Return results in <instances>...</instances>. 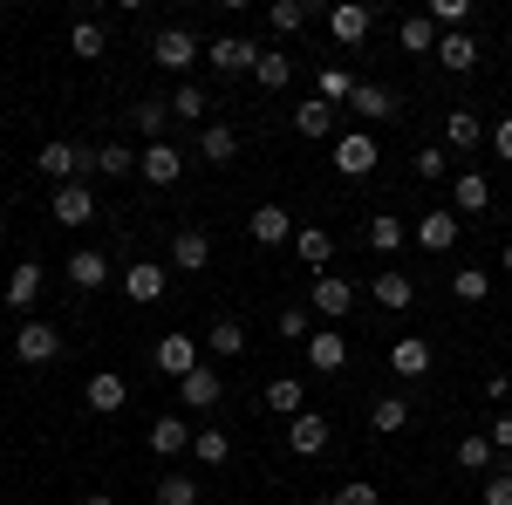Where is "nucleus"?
Listing matches in <instances>:
<instances>
[{"instance_id":"nucleus-38","label":"nucleus","mask_w":512,"mask_h":505,"mask_svg":"<svg viewBox=\"0 0 512 505\" xmlns=\"http://www.w3.org/2000/svg\"><path fill=\"white\" fill-rule=\"evenodd\" d=\"M315 96H321V103H335V110H342V103L355 96L349 69H342V62H328V69H321V82H315Z\"/></svg>"},{"instance_id":"nucleus-23","label":"nucleus","mask_w":512,"mask_h":505,"mask_svg":"<svg viewBox=\"0 0 512 505\" xmlns=\"http://www.w3.org/2000/svg\"><path fill=\"white\" fill-rule=\"evenodd\" d=\"M294 253H301V267H328L335 260V233L328 226H294Z\"/></svg>"},{"instance_id":"nucleus-10","label":"nucleus","mask_w":512,"mask_h":505,"mask_svg":"<svg viewBox=\"0 0 512 505\" xmlns=\"http://www.w3.org/2000/svg\"><path fill=\"white\" fill-rule=\"evenodd\" d=\"M308 369H315V376L349 369V335H342V328H315V335H308Z\"/></svg>"},{"instance_id":"nucleus-17","label":"nucleus","mask_w":512,"mask_h":505,"mask_svg":"<svg viewBox=\"0 0 512 505\" xmlns=\"http://www.w3.org/2000/svg\"><path fill=\"white\" fill-rule=\"evenodd\" d=\"M130 130H137L144 144H171V103H158V96H144V103L130 110Z\"/></svg>"},{"instance_id":"nucleus-33","label":"nucleus","mask_w":512,"mask_h":505,"mask_svg":"<svg viewBox=\"0 0 512 505\" xmlns=\"http://www.w3.org/2000/svg\"><path fill=\"white\" fill-rule=\"evenodd\" d=\"M192 458L198 465H226V458H233V430H219V424L192 430Z\"/></svg>"},{"instance_id":"nucleus-8","label":"nucleus","mask_w":512,"mask_h":505,"mask_svg":"<svg viewBox=\"0 0 512 505\" xmlns=\"http://www.w3.org/2000/svg\"><path fill=\"white\" fill-rule=\"evenodd\" d=\"M205 62H212L219 76H239V69H260V48L246 35H219V41H205Z\"/></svg>"},{"instance_id":"nucleus-40","label":"nucleus","mask_w":512,"mask_h":505,"mask_svg":"<svg viewBox=\"0 0 512 505\" xmlns=\"http://www.w3.org/2000/svg\"><path fill=\"white\" fill-rule=\"evenodd\" d=\"M267 21H274V35H301L308 28V0H274Z\"/></svg>"},{"instance_id":"nucleus-32","label":"nucleus","mask_w":512,"mask_h":505,"mask_svg":"<svg viewBox=\"0 0 512 505\" xmlns=\"http://www.w3.org/2000/svg\"><path fill=\"white\" fill-rule=\"evenodd\" d=\"M267 410H274V417H301V410H308V383L274 376V383H267Z\"/></svg>"},{"instance_id":"nucleus-15","label":"nucleus","mask_w":512,"mask_h":505,"mask_svg":"<svg viewBox=\"0 0 512 505\" xmlns=\"http://www.w3.org/2000/svg\"><path fill=\"white\" fill-rule=\"evenodd\" d=\"M246 233L260 239V246H287V239H294V212H287V205H253Z\"/></svg>"},{"instance_id":"nucleus-42","label":"nucleus","mask_w":512,"mask_h":505,"mask_svg":"<svg viewBox=\"0 0 512 505\" xmlns=\"http://www.w3.org/2000/svg\"><path fill=\"white\" fill-rule=\"evenodd\" d=\"M451 294H458V301H472V308H478V301L492 294V273H478V267H458V273H451Z\"/></svg>"},{"instance_id":"nucleus-11","label":"nucleus","mask_w":512,"mask_h":505,"mask_svg":"<svg viewBox=\"0 0 512 505\" xmlns=\"http://www.w3.org/2000/svg\"><path fill=\"white\" fill-rule=\"evenodd\" d=\"M390 369H396V383L431 376V342H424V335H396L390 342Z\"/></svg>"},{"instance_id":"nucleus-30","label":"nucleus","mask_w":512,"mask_h":505,"mask_svg":"<svg viewBox=\"0 0 512 505\" xmlns=\"http://www.w3.org/2000/svg\"><path fill=\"white\" fill-rule=\"evenodd\" d=\"M437 62H444L451 76H472L478 69V41L472 35H437Z\"/></svg>"},{"instance_id":"nucleus-54","label":"nucleus","mask_w":512,"mask_h":505,"mask_svg":"<svg viewBox=\"0 0 512 505\" xmlns=\"http://www.w3.org/2000/svg\"><path fill=\"white\" fill-rule=\"evenodd\" d=\"M82 505H117V499L110 492H82Z\"/></svg>"},{"instance_id":"nucleus-31","label":"nucleus","mask_w":512,"mask_h":505,"mask_svg":"<svg viewBox=\"0 0 512 505\" xmlns=\"http://www.w3.org/2000/svg\"><path fill=\"white\" fill-rule=\"evenodd\" d=\"M294 130L301 137H335V103H321V96L294 103Z\"/></svg>"},{"instance_id":"nucleus-21","label":"nucleus","mask_w":512,"mask_h":505,"mask_svg":"<svg viewBox=\"0 0 512 505\" xmlns=\"http://www.w3.org/2000/svg\"><path fill=\"white\" fill-rule=\"evenodd\" d=\"M55 219L62 226H89L96 219V192L89 185H55Z\"/></svg>"},{"instance_id":"nucleus-55","label":"nucleus","mask_w":512,"mask_h":505,"mask_svg":"<svg viewBox=\"0 0 512 505\" xmlns=\"http://www.w3.org/2000/svg\"><path fill=\"white\" fill-rule=\"evenodd\" d=\"M506 273H512V239H506Z\"/></svg>"},{"instance_id":"nucleus-35","label":"nucleus","mask_w":512,"mask_h":505,"mask_svg":"<svg viewBox=\"0 0 512 505\" xmlns=\"http://www.w3.org/2000/svg\"><path fill=\"white\" fill-rule=\"evenodd\" d=\"M205 349L219 355V362H239V355H246V328H239V321H212Z\"/></svg>"},{"instance_id":"nucleus-48","label":"nucleus","mask_w":512,"mask_h":505,"mask_svg":"<svg viewBox=\"0 0 512 505\" xmlns=\"http://www.w3.org/2000/svg\"><path fill=\"white\" fill-rule=\"evenodd\" d=\"M410 164H417V178H451V151H444V144H424Z\"/></svg>"},{"instance_id":"nucleus-3","label":"nucleus","mask_w":512,"mask_h":505,"mask_svg":"<svg viewBox=\"0 0 512 505\" xmlns=\"http://www.w3.org/2000/svg\"><path fill=\"white\" fill-rule=\"evenodd\" d=\"M151 62H158V69H171V76H185L192 62H205V48H198L192 28H158V41H151Z\"/></svg>"},{"instance_id":"nucleus-13","label":"nucleus","mask_w":512,"mask_h":505,"mask_svg":"<svg viewBox=\"0 0 512 505\" xmlns=\"http://www.w3.org/2000/svg\"><path fill=\"white\" fill-rule=\"evenodd\" d=\"M171 267L178 273H205L212 267V239L198 233V226H178V233H171Z\"/></svg>"},{"instance_id":"nucleus-26","label":"nucleus","mask_w":512,"mask_h":505,"mask_svg":"<svg viewBox=\"0 0 512 505\" xmlns=\"http://www.w3.org/2000/svg\"><path fill=\"white\" fill-rule=\"evenodd\" d=\"M198 157H205V164H233L239 157V130L233 123H205V130H198Z\"/></svg>"},{"instance_id":"nucleus-19","label":"nucleus","mask_w":512,"mask_h":505,"mask_svg":"<svg viewBox=\"0 0 512 505\" xmlns=\"http://www.w3.org/2000/svg\"><path fill=\"white\" fill-rule=\"evenodd\" d=\"M69 287H76V294H96V287H103V280H110V260H103V253H96V246H82V253H69Z\"/></svg>"},{"instance_id":"nucleus-45","label":"nucleus","mask_w":512,"mask_h":505,"mask_svg":"<svg viewBox=\"0 0 512 505\" xmlns=\"http://www.w3.org/2000/svg\"><path fill=\"white\" fill-rule=\"evenodd\" d=\"M321 505H383V492H376L369 478H349V485H335V492H328Z\"/></svg>"},{"instance_id":"nucleus-20","label":"nucleus","mask_w":512,"mask_h":505,"mask_svg":"<svg viewBox=\"0 0 512 505\" xmlns=\"http://www.w3.org/2000/svg\"><path fill=\"white\" fill-rule=\"evenodd\" d=\"M178 396H185V410H212V403L226 396V383H219V369H212V362H198L192 376L178 383Z\"/></svg>"},{"instance_id":"nucleus-52","label":"nucleus","mask_w":512,"mask_h":505,"mask_svg":"<svg viewBox=\"0 0 512 505\" xmlns=\"http://www.w3.org/2000/svg\"><path fill=\"white\" fill-rule=\"evenodd\" d=\"M485 437H492V451H506V458H512V410H499V424L485 430Z\"/></svg>"},{"instance_id":"nucleus-12","label":"nucleus","mask_w":512,"mask_h":505,"mask_svg":"<svg viewBox=\"0 0 512 505\" xmlns=\"http://www.w3.org/2000/svg\"><path fill=\"white\" fill-rule=\"evenodd\" d=\"M287 451H294V458H321V451H328V417H315V410L287 417Z\"/></svg>"},{"instance_id":"nucleus-9","label":"nucleus","mask_w":512,"mask_h":505,"mask_svg":"<svg viewBox=\"0 0 512 505\" xmlns=\"http://www.w3.org/2000/svg\"><path fill=\"white\" fill-rule=\"evenodd\" d=\"M164 287H171V267H158V260H137V267L123 273V294H130L137 308H158Z\"/></svg>"},{"instance_id":"nucleus-49","label":"nucleus","mask_w":512,"mask_h":505,"mask_svg":"<svg viewBox=\"0 0 512 505\" xmlns=\"http://www.w3.org/2000/svg\"><path fill=\"white\" fill-rule=\"evenodd\" d=\"M369 246H376V253H396V246H403V219H390V212L369 219Z\"/></svg>"},{"instance_id":"nucleus-6","label":"nucleus","mask_w":512,"mask_h":505,"mask_svg":"<svg viewBox=\"0 0 512 505\" xmlns=\"http://www.w3.org/2000/svg\"><path fill=\"white\" fill-rule=\"evenodd\" d=\"M369 28H376V14H369L362 0H335V7H328V35L342 41V48H362Z\"/></svg>"},{"instance_id":"nucleus-25","label":"nucleus","mask_w":512,"mask_h":505,"mask_svg":"<svg viewBox=\"0 0 512 505\" xmlns=\"http://www.w3.org/2000/svg\"><path fill=\"white\" fill-rule=\"evenodd\" d=\"M369 294H376V301H383V308H390V314H403V308H410V301H417V280H410V273H376V280H369Z\"/></svg>"},{"instance_id":"nucleus-41","label":"nucleus","mask_w":512,"mask_h":505,"mask_svg":"<svg viewBox=\"0 0 512 505\" xmlns=\"http://www.w3.org/2000/svg\"><path fill=\"white\" fill-rule=\"evenodd\" d=\"M403 48H410V55H437V28H431V14H410V21H403Z\"/></svg>"},{"instance_id":"nucleus-2","label":"nucleus","mask_w":512,"mask_h":505,"mask_svg":"<svg viewBox=\"0 0 512 505\" xmlns=\"http://www.w3.org/2000/svg\"><path fill=\"white\" fill-rule=\"evenodd\" d=\"M55 355H62V328L55 321H21L14 328V362L21 369H48Z\"/></svg>"},{"instance_id":"nucleus-14","label":"nucleus","mask_w":512,"mask_h":505,"mask_svg":"<svg viewBox=\"0 0 512 505\" xmlns=\"http://www.w3.org/2000/svg\"><path fill=\"white\" fill-rule=\"evenodd\" d=\"M137 171H144V178L164 192V185H178V178H185V157H178V144H144Z\"/></svg>"},{"instance_id":"nucleus-47","label":"nucleus","mask_w":512,"mask_h":505,"mask_svg":"<svg viewBox=\"0 0 512 505\" xmlns=\"http://www.w3.org/2000/svg\"><path fill=\"white\" fill-rule=\"evenodd\" d=\"M492 465V437H458V471H485Z\"/></svg>"},{"instance_id":"nucleus-28","label":"nucleus","mask_w":512,"mask_h":505,"mask_svg":"<svg viewBox=\"0 0 512 505\" xmlns=\"http://www.w3.org/2000/svg\"><path fill=\"white\" fill-rule=\"evenodd\" d=\"M151 451L178 465V458L192 451V430H185V417H158V424H151Z\"/></svg>"},{"instance_id":"nucleus-27","label":"nucleus","mask_w":512,"mask_h":505,"mask_svg":"<svg viewBox=\"0 0 512 505\" xmlns=\"http://www.w3.org/2000/svg\"><path fill=\"white\" fill-rule=\"evenodd\" d=\"M35 301H41V267H35V260H21V267L7 273V308H14V314H28Z\"/></svg>"},{"instance_id":"nucleus-46","label":"nucleus","mask_w":512,"mask_h":505,"mask_svg":"<svg viewBox=\"0 0 512 505\" xmlns=\"http://www.w3.org/2000/svg\"><path fill=\"white\" fill-rule=\"evenodd\" d=\"M96 171H103V178H130V171H137L130 144H103V151H96Z\"/></svg>"},{"instance_id":"nucleus-51","label":"nucleus","mask_w":512,"mask_h":505,"mask_svg":"<svg viewBox=\"0 0 512 505\" xmlns=\"http://www.w3.org/2000/svg\"><path fill=\"white\" fill-rule=\"evenodd\" d=\"M478 499H485V505H512V471H492V478H485V492H478Z\"/></svg>"},{"instance_id":"nucleus-29","label":"nucleus","mask_w":512,"mask_h":505,"mask_svg":"<svg viewBox=\"0 0 512 505\" xmlns=\"http://www.w3.org/2000/svg\"><path fill=\"white\" fill-rule=\"evenodd\" d=\"M492 205V185H485V171H458V185H451V212H485Z\"/></svg>"},{"instance_id":"nucleus-53","label":"nucleus","mask_w":512,"mask_h":505,"mask_svg":"<svg viewBox=\"0 0 512 505\" xmlns=\"http://www.w3.org/2000/svg\"><path fill=\"white\" fill-rule=\"evenodd\" d=\"M492 151H499V157H506V164H512V117L499 123V130H492Z\"/></svg>"},{"instance_id":"nucleus-56","label":"nucleus","mask_w":512,"mask_h":505,"mask_svg":"<svg viewBox=\"0 0 512 505\" xmlns=\"http://www.w3.org/2000/svg\"><path fill=\"white\" fill-rule=\"evenodd\" d=\"M0 239H7V219H0Z\"/></svg>"},{"instance_id":"nucleus-24","label":"nucleus","mask_w":512,"mask_h":505,"mask_svg":"<svg viewBox=\"0 0 512 505\" xmlns=\"http://www.w3.org/2000/svg\"><path fill=\"white\" fill-rule=\"evenodd\" d=\"M349 110L362 123H383V117H396V96L383 89V82H355V96H349Z\"/></svg>"},{"instance_id":"nucleus-37","label":"nucleus","mask_w":512,"mask_h":505,"mask_svg":"<svg viewBox=\"0 0 512 505\" xmlns=\"http://www.w3.org/2000/svg\"><path fill=\"white\" fill-rule=\"evenodd\" d=\"M69 48H76V62H96V55L110 48V35H103V21H89V14H82L76 28H69Z\"/></svg>"},{"instance_id":"nucleus-22","label":"nucleus","mask_w":512,"mask_h":505,"mask_svg":"<svg viewBox=\"0 0 512 505\" xmlns=\"http://www.w3.org/2000/svg\"><path fill=\"white\" fill-rule=\"evenodd\" d=\"M417 246L424 253H451L458 246V212H424L417 219Z\"/></svg>"},{"instance_id":"nucleus-39","label":"nucleus","mask_w":512,"mask_h":505,"mask_svg":"<svg viewBox=\"0 0 512 505\" xmlns=\"http://www.w3.org/2000/svg\"><path fill=\"white\" fill-rule=\"evenodd\" d=\"M465 21H472V0H431V28H444V35H465Z\"/></svg>"},{"instance_id":"nucleus-50","label":"nucleus","mask_w":512,"mask_h":505,"mask_svg":"<svg viewBox=\"0 0 512 505\" xmlns=\"http://www.w3.org/2000/svg\"><path fill=\"white\" fill-rule=\"evenodd\" d=\"M280 335H287V342H308V335H315V308H287L280 314Z\"/></svg>"},{"instance_id":"nucleus-44","label":"nucleus","mask_w":512,"mask_h":505,"mask_svg":"<svg viewBox=\"0 0 512 505\" xmlns=\"http://www.w3.org/2000/svg\"><path fill=\"white\" fill-rule=\"evenodd\" d=\"M158 505H198V485L185 478V471H164L158 478Z\"/></svg>"},{"instance_id":"nucleus-43","label":"nucleus","mask_w":512,"mask_h":505,"mask_svg":"<svg viewBox=\"0 0 512 505\" xmlns=\"http://www.w3.org/2000/svg\"><path fill=\"white\" fill-rule=\"evenodd\" d=\"M253 82H260V89H287V82H294V62L260 48V69H253Z\"/></svg>"},{"instance_id":"nucleus-4","label":"nucleus","mask_w":512,"mask_h":505,"mask_svg":"<svg viewBox=\"0 0 512 505\" xmlns=\"http://www.w3.org/2000/svg\"><path fill=\"white\" fill-rule=\"evenodd\" d=\"M151 362H158L171 383H185L198 369V335H185V328H171V335H158V349H151Z\"/></svg>"},{"instance_id":"nucleus-18","label":"nucleus","mask_w":512,"mask_h":505,"mask_svg":"<svg viewBox=\"0 0 512 505\" xmlns=\"http://www.w3.org/2000/svg\"><path fill=\"white\" fill-rule=\"evenodd\" d=\"M485 137H492V130H485V123H478L472 110H451V117H444V151H451V157L478 151V144H485Z\"/></svg>"},{"instance_id":"nucleus-16","label":"nucleus","mask_w":512,"mask_h":505,"mask_svg":"<svg viewBox=\"0 0 512 505\" xmlns=\"http://www.w3.org/2000/svg\"><path fill=\"white\" fill-rule=\"evenodd\" d=\"M82 396H89V410H96V417H110V410H123V403H130V383H123L117 369H96Z\"/></svg>"},{"instance_id":"nucleus-1","label":"nucleus","mask_w":512,"mask_h":505,"mask_svg":"<svg viewBox=\"0 0 512 505\" xmlns=\"http://www.w3.org/2000/svg\"><path fill=\"white\" fill-rule=\"evenodd\" d=\"M35 171H41V178H55V185H82V178L96 171V151H89V144H62V137H55V144H41Z\"/></svg>"},{"instance_id":"nucleus-34","label":"nucleus","mask_w":512,"mask_h":505,"mask_svg":"<svg viewBox=\"0 0 512 505\" xmlns=\"http://www.w3.org/2000/svg\"><path fill=\"white\" fill-rule=\"evenodd\" d=\"M164 103H171V117H178V123H205V110H212V96H205L198 82H178Z\"/></svg>"},{"instance_id":"nucleus-36","label":"nucleus","mask_w":512,"mask_h":505,"mask_svg":"<svg viewBox=\"0 0 512 505\" xmlns=\"http://www.w3.org/2000/svg\"><path fill=\"white\" fill-rule=\"evenodd\" d=\"M403 424H410V403H403V396H376V410H369V430H376V437H396Z\"/></svg>"},{"instance_id":"nucleus-7","label":"nucleus","mask_w":512,"mask_h":505,"mask_svg":"<svg viewBox=\"0 0 512 505\" xmlns=\"http://www.w3.org/2000/svg\"><path fill=\"white\" fill-rule=\"evenodd\" d=\"M335 171H342V178H369V171H376V137H369V130H342V137H335Z\"/></svg>"},{"instance_id":"nucleus-5","label":"nucleus","mask_w":512,"mask_h":505,"mask_svg":"<svg viewBox=\"0 0 512 505\" xmlns=\"http://www.w3.org/2000/svg\"><path fill=\"white\" fill-rule=\"evenodd\" d=\"M308 308L321 314V321H349L355 314V280H342V273H315V301Z\"/></svg>"}]
</instances>
